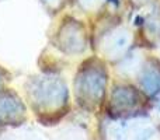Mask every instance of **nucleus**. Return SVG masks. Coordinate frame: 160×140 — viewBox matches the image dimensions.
<instances>
[{
	"mask_svg": "<svg viewBox=\"0 0 160 140\" xmlns=\"http://www.w3.org/2000/svg\"><path fill=\"white\" fill-rule=\"evenodd\" d=\"M141 84L145 87V90L149 94L155 95L160 91V71L156 69L145 70L143 76L141 79Z\"/></svg>",
	"mask_w": 160,
	"mask_h": 140,
	"instance_id": "obj_1",
	"label": "nucleus"
},
{
	"mask_svg": "<svg viewBox=\"0 0 160 140\" xmlns=\"http://www.w3.org/2000/svg\"><path fill=\"white\" fill-rule=\"evenodd\" d=\"M18 107H20V104H17L16 99L2 98V99H0V116H4L6 115L4 111H7L8 118H10V116H13V115H16V113L18 112Z\"/></svg>",
	"mask_w": 160,
	"mask_h": 140,
	"instance_id": "obj_2",
	"label": "nucleus"
},
{
	"mask_svg": "<svg viewBox=\"0 0 160 140\" xmlns=\"http://www.w3.org/2000/svg\"><path fill=\"white\" fill-rule=\"evenodd\" d=\"M133 99H135V97H132V91H124V90H119V97H118V102L119 107H124V105H127V107H131V105L133 104Z\"/></svg>",
	"mask_w": 160,
	"mask_h": 140,
	"instance_id": "obj_3",
	"label": "nucleus"
},
{
	"mask_svg": "<svg viewBox=\"0 0 160 140\" xmlns=\"http://www.w3.org/2000/svg\"><path fill=\"white\" fill-rule=\"evenodd\" d=\"M110 2H112L114 4H117V3H118V2H117V0H110Z\"/></svg>",
	"mask_w": 160,
	"mask_h": 140,
	"instance_id": "obj_4",
	"label": "nucleus"
}]
</instances>
